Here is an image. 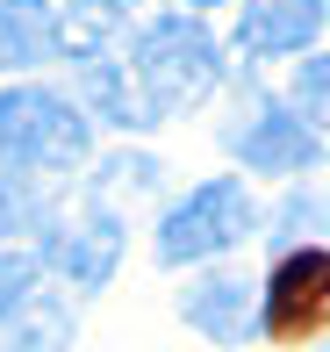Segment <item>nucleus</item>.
<instances>
[{"instance_id":"nucleus-1","label":"nucleus","mask_w":330,"mask_h":352,"mask_svg":"<svg viewBox=\"0 0 330 352\" xmlns=\"http://www.w3.org/2000/svg\"><path fill=\"white\" fill-rule=\"evenodd\" d=\"M130 72L158 116H187L223 87V43L201 29V14H158L130 36Z\"/></svg>"},{"instance_id":"nucleus-2","label":"nucleus","mask_w":330,"mask_h":352,"mask_svg":"<svg viewBox=\"0 0 330 352\" xmlns=\"http://www.w3.org/2000/svg\"><path fill=\"white\" fill-rule=\"evenodd\" d=\"M93 151V122L86 108H72L65 94L51 87H8L0 94V173H80Z\"/></svg>"},{"instance_id":"nucleus-3","label":"nucleus","mask_w":330,"mask_h":352,"mask_svg":"<svg viewBox=\"0 0 330 352\" xmlns=\"http://www.w3.org/2000/svg\"><path fill=\"white\" fill-rule=\"evenodd\" d=\"M251 230H259V209H251L244 180H201L158 216L151 245H158V266H194V259H215V252L244 245Z\"/></svg>"},{"instance_id":"nucleus-4","label":"nucleus","mask_w":330,"mask_h":352,"mask_svg":"<svg viewBox=\"0 0 330 352\" xmlns=\"http://www.w3.org/2000/svg\"><path fill=\"white\" fill-rule=\"evenodd\" d=\"M230 158L251 173H287V180H302V173L323 166V130L302 116L294 101H251V116L230 130Z\"/></svg>"},{"instance_id":"nucleus-5","label":"nucleus","mask_w":330,"mask_h":352,"mask_svg":"<svg viewBox=\"0 0 330 352\" xmlns=\"http://www.w3.org/2000/svg\"><path fill=\"white\" fill-rule=\"evenodd\" d=\"M330 324V252L302 245V252H280L273 280H266V331L287 345L316 338Z\"/></svg>"},{"instance_id":"nucleus-6","label":"nucleus","mask_w":330,"mask_h":352,"mask_svg":"<svg viewBox=\"0 0 330 352\" xmlns=\"http://www.w3.org/2000/svg\"><path fill=\"white\" fill-rule=\"evenodd\" d=\"M180 316L215 345H251L266 331V295L244 274H201L180 287Z\"/></svg>"},{"instance_id":"nucleus-7","label":"nucleus","mask_w":330,"mask_h":352,"mask_svg":"<svg viewBox=\"0 0 330 352\" xmlns=\"http://www.w3.org/2000/svg\"><path fill=\"white\" fill-rule=\"evenodd\" d=\"M43 259L80 287V295L108 287V274L122 266V223H115V209H108V201H93V209H80L58 237L43 230Z\"/></svg>"},{"instance_id":"nucleus-8","label":"nucleus","mask_w":330,"mask_h":352,"mask_svg":"<svg viewBox=\"0 0 330 352\" xmlns=\"http://www.w3.org/2000/svg\"><path fill=\"white\" fill-rule=\"evenodd\" d=\"M323 22H330V0H244L237 14V51L244 58H302L323 43Z\"/></svg>"},{"instance_id":"nucleus-9","label":"nucleus","mask_w":330,"mask_h":352,"mask_svg":"<svg viewBox=\"0 0 330 352\" xmlns=\"http://www.w3.org/2000/svg\"><path fill=\"white\" fill-rule=\"evenodd\" d=\"M58 36H65L58 0H0V72H29L58 58Z\"/></svg>"},{"instance_id":"nucleus-10","label":"nucleus","mask_w":330,"mask_h":352,"mask_svg":"<svg viewBox=\"0 0 330 352\" xmlns=\"http://www.w3.org/2000/svg\"><path fill=\"white\" fill-rule=\"evenodd\" d=\"M80 94L93 101V116H108L115 130H151L158 122V108L144 101V87H137V72H130V58H80Z\"/></svg>"},{"instance_id":"nucleus-11","label":"nucleus","mask_w":330,"mask_h":352,"mask_svg":"<svg viewBox=\"0 0 330 352\" xmlns=\"http://www.w3.org/2000/svg\"><path fill=\"white\" fill-rule=\"evenodd\" d=\"M14 230H51V201L36 195L29 173H0V237Z\"/></svg>"},{"instance_id":"nucleus-12","label":"nucleus","mask_w":330,"mask_h":352,"mask_svg":"<svg viewBox=\"0 0 330 352\" xmlns=\"http://www.w3.org/2000/svg\"><path fill=\"white\" fill-rule=\"evenodd\" d=\"M36 280H43L36 252H0V324H14V316L36 302Z\"/></svg>"},{"instance_id":"nucleus-13","label":"nucleus","mask_w":330,"mask_h":352,"mask_svg":"<svg viewBox=\"0 0 330 352\" xmlns=\"http://www.w3.org/2000/svg\"><path fill=\"white\" fill-rule=\"evenodd\" d=\"M309 230H330V195H287V201H280V216H273V252L294 245V237H309Z\"/></svg>"},{"instance_id":"nucleus-14","label":"nucleus","mask_w":330,"mask_h":352,"mask_svg":"<svg viewBox=\"0 0 330 352\" xmlns=\"http://www.w3.org/2000/svg\"><path fill=\"white\" fill-rule=\"evenodd\" d=\"M294 108H302L316 130H330V51H309L294 72Z\"/></svg>"},{"instance_id":"nucleus-15","label":"nucleus","mask_w":330,"mask_h":352,"mask_svg":"<svg viewBox=\"0 0 330 352\" xmlns=\"http://www.w3.org/2000/svg\"><path fill=\"white\" fill-rule=\"evenodd\" d=\"M0 352H65V309H36L22 331H8Z\"/></svg>"},{"instance_id":"nucleus-16","label":"nucleus","mask_w":330,"mask_h":352,"mask_svg":"<svg viewBox=\"0 0 330 352\" xmlns=\"http://www.w3.org/2000/svg\"><path fill=\"white\" fill-rule=\"evenodd\" d=\"M72 8H93V14H108V22H122V14L144 8V0H72Z\"/></svg>"},{"instance_id":"nucleus-17","label":"nucleus","mask_w":330,"mask_h":352,"mask_svg":"<svg viewBox=\"0 0 330 352\" xmlns=\"http://www.w3.org/2000/svg\"><path fill=\"white\" fill-rule=\"evenodd\" d=\"M187 8H194V14H201V8H223V0H187Z\"/></svg>"}]
</instances>
